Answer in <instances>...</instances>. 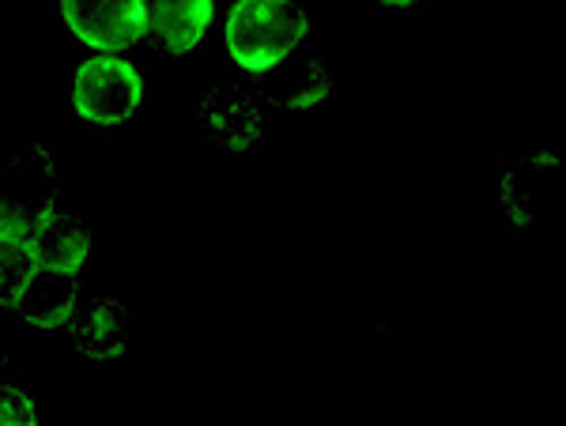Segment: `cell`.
Here are the masks:
<instances>
[{"label":"cell","instance_id":"7c38bea8","mask_svg":"<svg viewBox=\"0 0 566 426\" xmlns=\"http://www.w3.org/2000/svg\"><path fill=\"white\" fill-rule=\"evenodd\" d=\"M31 276H34V260L23 242L0 238V310L4 313L20 310Z\"/></svg>","mask_w":566,"mask_h":426},{"label":"cell","instance_id":"30bf717a","mask_svg":"<svg viewBox=\"0 0 566 426\" xmlns=\"http://www.w3.org/2000/svg\"><path fill=\"white\" fill-rule=\"evenodd\" d=\"M80 302V276H65V271H50V268H34L31 284L23 291L20 313L27 324L34 329H69L72 310Z\"/></svg>","mask_w":566,"mask_h":426},{"label":"cell","instance_id":"7a4b0ae2","mask_svg":"<svg viewBox=\"0 0 566 426\" xmlns=\"http://www.w3.org/2000/svg\"><path fill=\"white\" fill-rule=\"evenodd\" d=\"M61 207L57 162L42 143L0 148V238L27 242L45 215Z\"/></svg>","mask_w":566,"mask_h":426},{"label":"cell","instance_id":"277c9868","mask_svg":"<svg viewBox=\"0 0 566 426\" xmlns=\"http://www.w3.org/2000/svg\"><path fill=\"white\" fill-rule=\"evenodd\" d=\"M197 125L208 143L231 151V156H245L269 129V103L253 87L219 84L200 95Z\"/></svg>","mask_w":566,"mask_h":426},{"label":"cell","instance_id":"5bb4252c","mask_svg":"<svg viewBox=\"0 0 566 426\" xmlns=\"http://www.w3.org/2000/svg\"><path fill=\"white\" fill-rule=\"evenodd\" d=\"M374 4H381V8H416V4H423V0H374Z\"/></svg>","mask_w":566,"mask_h":426},{"label":"cell","instance_id":"9c48e42d","mask_svg":"<svg viewBox=\"0 0 566 426\" xmlns=\"http://www.w3.org/2000/svg\"><path fill=\"white\" fill-rule=\"evenodd\" d=\"M23 246L31 253L34 268L80 276L91 260V231L80 215H69L57 207V212H50L39 226H34L31 238H27Z\"/></svg>","mask_w":566,"mask_h":426},{"label":"cell","instance_id":"52a82bcc","mask_svg":"<svg viewBox=\"0 0 566 426\" xmlns=\"http://www.w3.org/2000/svg\"><path fill=\"white\" fill-rule=\"evenodd\" d=\"M69 337L80 359H125V351H129V306L114 295H84L72 310Z\"/></svg>","mask_w":566,"mask_h":426},{"label":"cell","instance_id":"4fadbf2b","mask_svg":"<svg viewBox=\"0 0 566 426\" xmlns=\"http://www.w3.org/2000/svg\"><path fill=\"white\" fill-rule=\"evenodd\" d=\"M34 423H39L34 396L23 385L0 382V426H34Z\"/></svg>","mask_w":566,"mask_h":426},{"label":"cell","instance_id":"5b68a950","mask_svg":"<svg viewBox=\"0 0 566 426\" xmlns=\"http://www.w3.org/2000/svg\"><path fill=\"white\" fill-rule=\"evenodd\" d=\"M57 15L76 42L98 53H125L144 42L148 0H57Z\"/></svg>","mask_w":566,"mask_h":426},{"label":"cell","instance_id":"3957f363","mask_svg":"<svg viewBox=\"0 0 566 426\" xmlns=\"http://www.w3.org/2000/svg\"><path fill=\"white\" fill-rule=\"evenodd\" d=\"M144 106V76L122 53H95L76 68L72 110L95 129H122Z\"/></svg>","mask_w":566,"mask_h":426},{"label":"cell","instance_id":"ba28073f","mask_svg":"<svg viewBox=\"0 0 566 426\" xmlns=\"http://www.w3.org/2000/svg\"><path fill=\"white\" fill-rule=\"evenodd\" d=\"M216 15V0H148V20H144V42L159 53L186 57L205 42Z\"/></svg>","mask_w":566,"mask_h":426},{"label":"cell","instance_id":"8fae6325","mask_svg":"<svg viewBox=\"0 0 566 426\" xmlns=\"http://www.w3.org/2000/svg\"><path fill=\"white\" fill-rule=\"evenodd\" d=\"M333 95V79H328L325 65L317 57L291 65V76L280 87H272V95H264V103L280 106V110H314Z\"/></svg>","mask_w":566,"mask_h":426},{"label":"cell","instance_id":"6da1fadb","mask_svg":"<svg viewBox=\"0 0 566 426\" xmlns=\"http://www.w3.org/2000/svg\"><path fill=\"white\" fill-rule=\"evenodd\" d=\"M223 39L234 65L250 76H264L303 50L310 12L298 0H234Z\"/></svg>","mask_w":566,"mask_h":426},{"label":"cell","instance_id":"8992f818","mask_svg":"<svg viewBox=\"0 0 566 426\" xmlns=\"http://www.w3.org/2000/svg\"><path fill=\"white\" fill-rule=\"evenodd\" d=\"M559 178V159L555 156H517L502 162L499 174V204L502 215L514 231H533L544 223L547 207H552V189Z\"/></svg>","mask_w":566,"mask_h":426},{"label":"cell","instance_id":"9a60e30c","mask_svg":"<svg viewBox=\"0 0 566 426\" xmlns=\"http://www.w3.org/2000/svg\"><path fill=\"white\" fill-rule=\"evenodd\" d=\"M0 359H4V343H0Z\"/></svg>","mask_w":566,"mask_h":426}]
</instances>
